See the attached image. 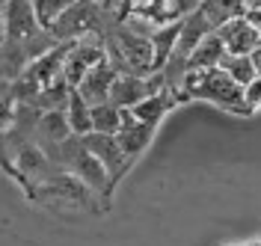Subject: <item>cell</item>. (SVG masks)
Listing matches in <instances>:
<instances>
[{
	"instance_id": "7",
	"label": "cell",
	"mask_w": 261,
	"mask_h": 246,
	"mask_svg": "<svg viewBox=\"0 0 261 246\" xmlns=\"http://www.w3.org/2000/svg\"><path fill=\"white\" fill-rule=\"evenodd\" d=\"M113 80H116V68L104 60V63H98V66L77 83L74 92H77L89 107H98V104H107L110 89H113Z\"/></svg>"
},
{
	"instance_id": "12",
	"label": "cell",
	"mask_w": 261,
	"mask_h": 246,
	"mask_svg": "<svg viewBox=\"0 0 261 246\" xmlns=\"http://www.w3.org/2000/svg\"><path fill=\"white\" fill-rule=\"evenodd\" d=\"M220 71H223L231 83H238L241 89L249 86V83L258 77V68H255V63H252V57H231V53H226Z\"/></svg>"
},
{
	"instance_id": "5",
	"label": "cell",
	"mask_w": 261,
	"mask_h": 246,
	"mask_svg": "<svg viewBox=\"0 0 261 246\" xmlns=\"http://www.w3.org/2000/svg\"><path fill=\"white\" fill-rule=\"evenodd\" d=\"M217 36L223 39L226 53H231V57H252L261 48V33L244 18V12L228 18L226 24L217 30Z\"/></svg>"
},
{
	"instance_id": "9",
	"label": "cell",
	"mask_w": 261,
	"mask_h": 246,
	"mask_svg": "<svg viewBox=\"0 0 261 246\" xmlns=\"http://www.w3.org/2000/svg\"><path fill=\"white\" fill-rule=\"evenodd\" d=\"M178 104H184L181 101V95H175V92H169V89H161V92H154V95H148L146 101H140L130 113H134V119L140 122V125H148V128H158L163 122V116L169 113V110H175Z\"/></svg>"
},
{
	"instance_id": "13",
	"label": "cell",
	"mask_w": 261,
	"mask_h": 246,
	"mask_svg": "<svg viewBox=\"0 0 261 246\" xmlns=\"http://www.w3.org/2000/svg\"><path fill=\"white\" fill-rule=\"evenodd\" d=\"M122 113H125V110L113 107L110 101L92 107V133H101V136H116V133L122 131Z\"/></svg>"
},
{
	"instance_id": "11",
	"label": "cell",
	"mask_w": 261,
	"mask_h": 246,
	"mask_svg": "<svg viewBox=\"0 0 261 246\" xmlns=\"http://www.w3.org/2000/svg\"><path fill=\"white\" fill-rule=\"evenodd\" d=\"M63 113H65V122H68L71 133H74L77 140H83V136L92 133V107H89L74 89H71V95H68V101H65Z\"/></svg>"
},
{
	"instance_id": "10",
	"label": "cell",
	"mask_w": 261,
	"mask_h": 246,
	"mask_svg": "<svg viewBox=\"0 0 261 246\" xmlns=\"http://www.w3.org/2000/svg\"><path fill=\"white\" fill-rule=\"evenodd\" d=\"M223 60H226V45H223V39L217 33L205 36L196 50L190 53V60H187V71H214V68L223 66Z\"/></svg>"
},
{
	"instance_id": "1",
	"label": "cell",
	"mask_w": 261,
	"mask_h": 246,
	"mask_svg": "<svg viewBox=\"0 0 261 246\" xmlns=\"http://www.w3.org/2000/svg\"><path fill=\"white\" fill-rule=\"evenodd\" d=\"M151 27H119L104 39L107 63L116 68V74H130V77H151L154 74V53H151Z\"/></svg>"
},
{
	"instance_id": "4",
	"label": "cell",
	"mask_w": 261,
	"mask_h": 246,
	"mask_svg": "<svg viewBox=\"0 0 261 246\" xmlns=\"http://www.w3.org/2000/svg\"><path fill=\"white\" fill-rule=\"evenodd\" d=\"M83 148L95 157L98 163L107 169V175H110V181H113V187L122 181V175L130 169L128 157H125V151H122V146H119V140L116 136H101V133H89V136H83L81 140Z\"/></svg>"
},
{
	"instance_id": "3",
	"label": "cell",
	"mask_w": 261,
	"mask_h": 246,
	"mask_svg": "<svg viewBox=\"0 0 261 246\" xmlns=\"http://www.w3.org/2000/svg\"><path fill=\"white\" fill-rule=\"evenodd\" d=\"M104 60H107V50H104V39L101 36L86 33L77 42H71V48L65 53V66H63V80L68 83V89H77V83Z\"/></svg>"
},
{
	"instance_id": "6",
	"label": "cell",
	"mask_w": 261,
	"mask_h": 246,
	"mask_svg": "<svg viewBox=\"0 0 261 246\" xmlns=\"http://www.w3.org/2000/svg\"><path fill=\"white\" fill-rule=\"evenodd\" d=\"M154 131L158 128H148V125H140L130 110L122 113V131L116 133V140H119V146L125 151V157H128V163L134 166L140 160V154L151 146V140H154Z\"/></svg>"
},
{
	"instance_id": "17",
	"label": "cell",
	"mask_w": 261,
	"mask_h": 246,
	"mask_svg": "<svg viewBox=\"0 0 261 246\" xmlns=\"http://www.w3.org/2000/svg\"><path fill=\"white\" fill-rule=\"evenodd\" d=\"M252 246H258V243H252Z\"/></svg>"
},
{
	"instance_id": "16",
	"label": "cell",
	"mask_w": 261,
	"mask_h": 246,
	"mask_svg": "<svg viewBox=\"0 0 261 246\" xmlns=\"http://www.w3.org/2000/svg\"><path fill=\"white\" fill-rule=\"evenodd\" d=\"M244 104H246V110H249V113L261 110V74L249 83V86H244Z\"/></svg>"
},
{
	"instance_id": "15",
	"label": "cell",
	"mask_w": 261,
	"mask_h": 246,
	"mask_svg": "<svg viewBox=\"0 0 261 246\" xmlns=\"http://www.w3.org/2000/svg\"><path fill=\"white\" fill-rule=\"evenodd\" d=\"M15 92H6V89H0V131L3 128H9L12 122H15Z\"/></svg>"
},
{
	"instance_id": "8",
	"label": "cell",
	"mask_w": 261,
	"mask_h": 246,
	"mask_svg": "<svg viewBox=\"0 0 261 246\" xmlns=\"http://www.w3.org/2000/svg\"><path fill=\"white\" fill-rule=\"evenodd\" d=\"M39 30L33 3H9L3 6V33L6 42H24Z\"/></svg>"
},
{
	"instance_id": "2",
	"label": "cell",
	"mask_w": 261,
	"mask_h": 246,
	"mask_svg": "<svg viewBox=\"0 0 261 246\" xmlns=\"http://www.w3.org/2000/svg\"><path fill=\"white\" fill-rule=\"evenodd\" d=\"M181 101H208L220 110L249 116L244 104V89L228 80L220 68H214V71H187L184 83H181Z\"/></svg>"
},
{
	"instance_id": "14",
	"label": "cell",
	"mask_w": 261,
	"mask_h": 246,
	"mask_svg": "<svg viewBox=\"0 0 261 246\" xmlns=\"http://www.w3.org/2000/svg\"><path fill=\"white\" fill-rule=\"evenodd\" d=\"M68 6H71V3H65V0H39V3H33L39 30H50V27L68 12Z\"/></svg>"
}]
</instances>
